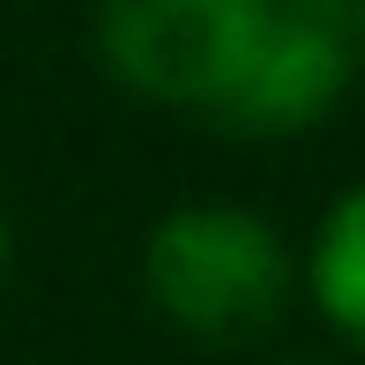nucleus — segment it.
<instances>
[{"label": "nucleus", "instance_id": "obj_1", "mask_svg": "<svg viewBox=\"0 0 365 365\" xmlns=\"http://www.w3.org/2000/svg\"><path fill=\"white\" fill-rule=\"evenodd\" d=\"M142 276H149V298H157L164 321L194 343H217V351L254 343L291 298L284 239L254 209H217V202L172 209L149 231Z\"/></svg>", "mask_w": 365, "mask_h": 365}, {"label": "nucleus", "instance_id": "obj_2", "mask_svg": "<svg viewBox=\"0 0 365 365\" xmlns=\"http://www.w3.org/2000/svg\"><path fill=\"white\" fill-rule=\"evenodd\" d=\"M276 0H105L97 53L127 90L209 112L261 45Z\"/></svg>", "mask_w": 365, "mask_h": 365}, {"label": "nucleus", "instance_id": "obj_3", "mask_svg": "<svg viewBox=\"0 0 365 365\" xmlns=\"http://www.w3.org/2000/svg\"><path fill=\"white\" fill-rule=\"evenodd\" d=\"M343 82H351V45L306 15L276 8L261 45L246 53V68L231 75V90L209 105V120L224 135H291L336 105Z\"/></svg>", "mask_w": 365, "mask_h": 365}, {"label": "nucleus", "instance_id": "obj_4", "mask_svg": "<svg viewBox=\"0 0 365 365\" xmlns=\"http://www.w3.org/2000/svg\"><path fill=\"white\" fill-rule=\"evenodd\" d=\"M313 291H321L328 321H336L351 343H365V179L328 209L321 254H313Z\"/></svg>", "mask_w": 365, "mask_h": 365}, {"label": "nucleus", "instance_id": "obj_5", "mask_svg": "<svg viewBox=\"0 0 365 365\" xmlns=\"http://www.w3.org/2000/svg\"><path fill=\"white\" fill-rule=\"evenodd\" d=\"M351 45H365V8H358V23H351Z\"/></svg>", "mask_w": 365, "mask_h": 365}, {"label": "nucleus", "instance_id": "obj_6", "mask_svg": "<svg viewBox=\"0 0 365 365\" xmlns=\"http://www.w3.org/2000/svg\"><path fill=\"white\" fill-rule=\"evenodd\" d=\"M0 269H8V217H0Z\"/></svg>", "mask_w": 365, "mask_h": 365}]
</instances>
